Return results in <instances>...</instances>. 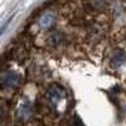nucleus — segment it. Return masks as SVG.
<instances>
[{
  "mask_svg": "<svg viewBox=\"0 0 126 126\" xmlns=\"http://www.w3.org/2000/svg\"><path fill=\"white\" fill-rule=\"evenodd\" d=\"M125 59H126V56H125L124 52L121 49H116L113 52L112 57H111V64L113 67H119L125 62Z\"/></svg>",
  "mask_w": 126,
  "mask_h": 126,
  "instance_id": "20e7f679",
  "label": "nucleus"
},
{
  "mask_svg": "<svg viewBox=\"0 0 126 126\" xmlns=\"http://www.w3.org/2000/svg\"><path fill=\"white\" fill-rule=\"evenodd\" d=\"M61 39H62V35L58 34V33H57V34L54 33V34L50 35V40H52V43H53V44H58V42H59Z\"/></svg>",
  "mask_w": 126,
  "mask_h": 126,
  "instance_id": "39448f33",
  "label": "nucleus"
},
{
  "mask_svg": "<svg viewBox=\"0 0 126 126\" xmlns=\"http://www.w3.org/2000/svg\"><path fill=\"white\" fill-rule=\"evenodd\" d=\"M64 97H66L64 90L57 85H53L47 92V100L49 101V103L53 107H58L61 105V102L64 100Z\"/></svg>",
  "mask_w": 126,
  "mask_h": 126,
  "instance_id": "f257e3e1",
  "label": "nucleus"
},
{
  "mask_svg": "<svg viewBox=\"0 0 126 126\" xmlns=\"http://www.w3.org/2000/svg\"><path fill=\"white\" fill-rule=\"evenodd\" d=\"M54 20H56V18H54V14L53 13H46L44 15L40 16L39 25L43 28V29H48V28H50L52 25H53Z\"/></svg>",
  "mask_w": 126,
  "mask_h": 126,
  "instance_id": "7ed1b4c3",
  "label": "nucleus"
},
{
  "mask_svg": "<svg viewBox=\"0 0 126 126\" xmlns=\"http://www.w3.org/2000/svg\"><path fill=\"white\" fill-rule=\"evenodd\" d=\"M0 116H1V107H0Z\"/></svg>",
  "mask_w": 126,
  "mask_h": 126,
  "instance_id": "423d86ee",
  "label": "nucleus"
},
{
  "mask_svg": "<svg viewBox=\"0 0 126 126\" xmlns=\"http://www.w3.org/2000/svg\"><path fill=\"white\" fill-rule=\"evenodd\" d=\"M20 82V76L15 72L8 71L0 75V87L3 88H13L16 87Z\"/></svg>",
  "mask_w": 126,
  "mask_h": 126,
  "instance_id": "f03ea898",
  "label": "nucleus"
}]
</instances>
